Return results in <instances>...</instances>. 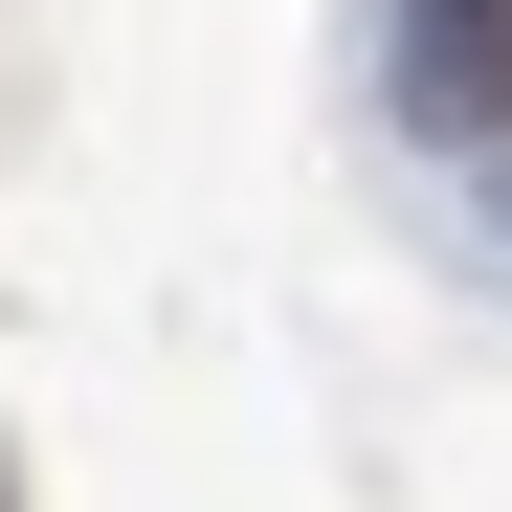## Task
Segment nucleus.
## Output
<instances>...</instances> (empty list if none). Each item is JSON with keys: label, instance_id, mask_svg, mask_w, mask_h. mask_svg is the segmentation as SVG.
Listing matches in <instances>:
<instances>
[{"label": "nucleus", "instance_id": "nucleus-1", "mask_svg": "<svg viewBox=\"0 0 512 512\" xmlns=\"http://www.w3.org/2000/svg\"><path fill=\"white\" fill-rule=\"evenodd\" d=\"M401 112L423 134H512V0H401Z\"/></svg>", "mask_w": 512, "mask_h": 512}, {"label": "nucleus", "instance_id": "nucleus-2", "mask_svg": "<svg viewBox=\"0 0 512 512\" xmlns=\"http://www.w3.org/2000/svg\"><path fill=\"white\" fill-rule=\"evenodd\" d=\"M0 512H23V490H0Z\"/></svg>", "mask_w": 512, "mask_h": 512}]
</instances>
